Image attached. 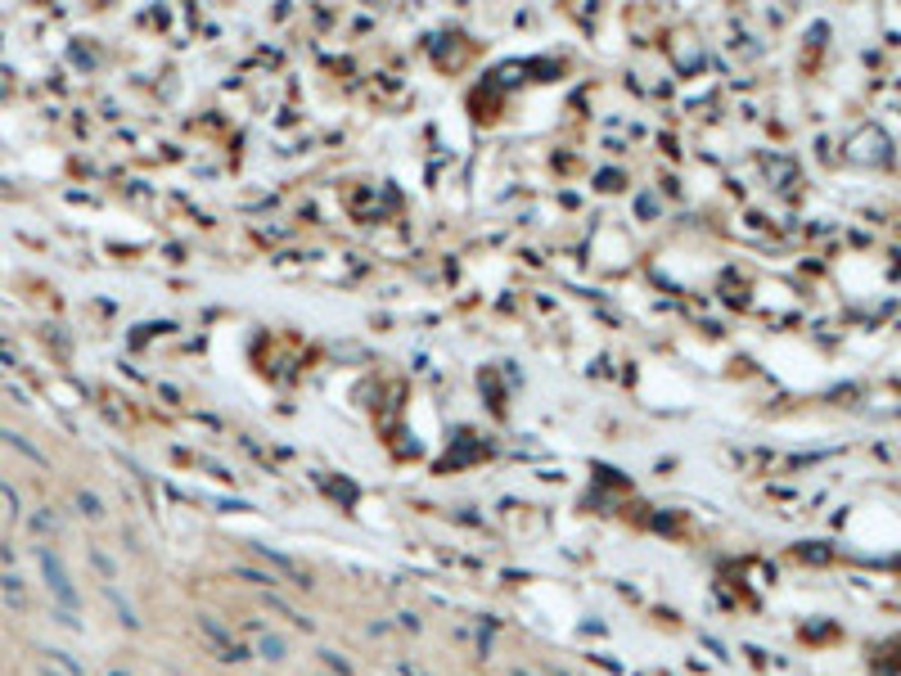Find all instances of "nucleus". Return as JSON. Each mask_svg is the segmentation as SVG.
<instances>
[{
    "label": "nucleus",
    "instance_id": "f257e3e1",
    "mask_svg": "<svg viewBox=\"0 0 901 676\" xmlns=\"http://www.w3.org/2000/svg\"><path fill=\"white\" fill-rule=\"evenodd\" d=\"M41 564H45V573H50V586H54V591H59L63 599H72V591H68V577H63V568L54 564L50 555H41Z\"/></svg>",
    "mask_w": 901,
    "mask_h": 676
}]
</instances>
